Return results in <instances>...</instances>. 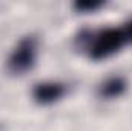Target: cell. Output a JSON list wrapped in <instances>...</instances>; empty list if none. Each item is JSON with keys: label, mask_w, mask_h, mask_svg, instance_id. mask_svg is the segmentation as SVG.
I'll return each instance as SVG.
<instances>
[{"label": "cell", "mask_w": 132, "mask_h": 131, "mask_svg": "<svg viewBox=\"0 0 132 131\" xmlns=\"http://www.w3.org/2000/svg\"><path fill=\"white\" fill-rule=\"evenodd\" d=\"M66 86L59 82H43L37 83L32 90V97L40 105H51L65 96Z\"/></svg>", "instance_id": "obj_3"}, {"label": "cell", "mask_w": 132, "mask_h": 131, "mask_svg": "<svg viewBox=\"0 0 132 131\" xmlns=\"http://www.w3.org/2000/svg\"><path fill=\"white\" fill-rule=\"evenodd\" d=\"M104 3L103 2H75L72 5V8L81 14H86V12H94L97 11L98 8H101Z\"/></svg>", "instance_id": "obj_5"}, {"label": "cell", "mask_w": 132, "mask_h": 131, "mask_svg": "<svg viewBox=\"0 0 132 131\" xmlns=\"http://www.w3.org/2000/svg\"><path fill=\"white\" fill-rule=\"evenodd\" d=\"M126 80L123 77H109L106 79L98 88V96L104 99H115L118 96H121L126 91Z\"/></svg>", "instance_id": "obj_4"}, {"label": "cell", "mask_w": 132, "mask_h": 131, "mask_svg": "<svg viewBox=\"0 0 132 131\" xmlns=\"http://www.w3.org/2000/svg\"><path fill=\"white\" fill-rule=\"evenodd\" d=\"M37 60V37L25 35L19 40L15 48L8 57V71L14 76H23L25 72L31 71Z\"/></svg>", "instance_id": "obj_2"}, {"label": "cell", "mask_w": 132, "mask_h": 131, "mask_svg": "<svg viewBox=\"0 0 132 131\" xmlns=\"http://www.w3.org/2000/svg\"><path fill=\"white\" fill-rule=\"evenodd\" d=\"M78 48L86 49L92 60H103L118 53L121 46L128 42L125 30L121 28H104L97 33H89L83 30L77 35Z\"/></svg>", "instance_id": "obj_1"}, {"label": "cell", "mask_w": 132, "mask_h": 131, "mask_svg": "<svg viewBox=\"0 0 132 131\" xmlns=\"http://www.w3.org/2000/svg\"><path fill=\"white\" fill-rule=\"evenodd\" d=\"M125 34H126V39L129 42H132V20L128 23V26L125 28Z\"/></svg>", "instance_id": "obj_6"}]
</instances>
